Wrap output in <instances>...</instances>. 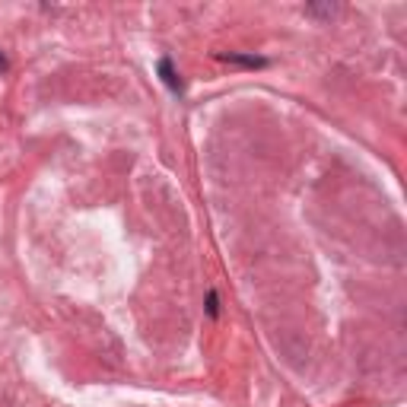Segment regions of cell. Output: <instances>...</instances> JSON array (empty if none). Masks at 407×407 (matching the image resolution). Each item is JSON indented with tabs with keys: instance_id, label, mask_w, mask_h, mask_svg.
Here are the masks:
<instances>
[{
	"instance_id": "2",
	"label": "cell",
	"mask_w": 407,
	"mask_h": 407,
	"mask_svg": "<svg viewBox=\"0 0 407 407\" xmlns=\"http://www.w3.org/2000/svg\"><path fill=\"white\" fill-rule=\"evenodd\" d=\"M223 61H235V64H248V67H264V57H242V54H223Z\"/></svg>"
},
{
	"instance_id": "3",
	"label": "cell",
	"mask_w": 407,
	"mask_h": 407,
	"mask_svg": "<svg viewBox=\"0 0 407 407\" xmlns=\"http://www.w3.org/2000/svg\"><path fill=\"white\" fill-rule=\"evenodd\" d=\"M207 312L213 318H216V312H220V305H216V293H210V296H207Z\"/></svg>"
},
{
	"instance_id": "4",
	"label": "cell",
	"mask_w": 407,
	"mask_h": 407,
	"mask_svg": "<svg viewBox=\"0 0 407 407\" xmlns=\"http://www.w3.org/2000/svg\"><path fill=\"white\" fill-rule=\"evenodd\" d=\"M4 70H6V57L0 54V73H4Z\"/></svg>"
},
{
	"instance_id": "1",
	"label": "cell",
	"mask_w": 407,
	"mask_h": 407,
	"mask_svg": "<svg viewBox=\"0 0 407 407\" xmlns=\"http://www.w3.org/2000/svg\"><path fill=\"white\" fill-rule=\"evenodd\" d=\"M159 76H163V83L169 89H178L182 86V83H178V76H175V70H172V61L169 57H163V61H159Z\"/></svg>"
}]
</instances>
